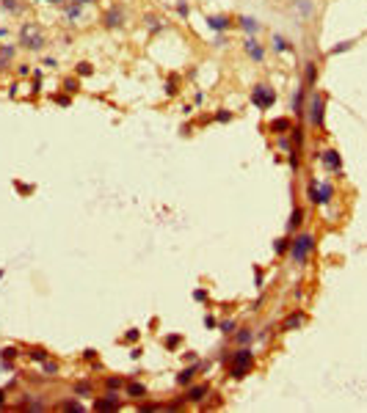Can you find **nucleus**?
<instances>
[{"label": "nucleus", "instance_id": "nucleus-23", "mask_svg": "<svg viewBox=\"0 0 367 413\" xmlns=\"http://www.w3.org/2000/svg\"><path fill=\"white\" fill-rule=\"evenodd\" d=\"M72 391H75V396H91V391H94V388H91V383H88V380H77Z\"/></svg>", "mask_w": 367, "mask_h": 413}, {"label": "nucleus", "instance_id": "nucleus-36", "mask_svg": "<svg viewBox=\"0 0 367 413\" xmlns=\"http://www.w3.org/2000/svg\"><path fill=\"white\" fill-rule=\"evenodd\" d=\"M287 248H290V240H287V237H279V240H273V251H276V253H284Z\"/></svg>", "mask_w": 367, "mask_h": 413}, {"label": "nucleus", "instance_id": "nucleus-7", "mask_svg": "<svg viewBox=\"0 0 367 413\" xmlns=\"http://www.w3.org/2000/svg\"><path fill=\"white\" fill-rule=\"evenodd\" d=\"M207 28L215 31V33H224V31L232 28V19L227 17V14H210V17H207Z\"/></svg>", "mask_w": 367, "mask_h": 413}, {"label": "nucleus", "instance_id": "nucleus-25", "mask_svg": "<svg viewBox=\"0 0 367 413\" xmlns=\"http://www.w3.org/2000/svg\"><path fill=\"white\" fill-rule=\"evenodd\" d=\"M304 80H307V85H315V80H317V66L315 64H307V66H304Z\"/></svg>", "mask_w": 367, "mask_h": 413}, {"label": "nucleus", "instance_id": "nucleus-51", "mask_svg": "<svg viewBox=\"0 0 367 413\" xmlns=\"http://www.w3.org/2000/svg\"><path fill=\"white\" fill-rule=\"evenodd\" d=\"M182 361L193 363V361H196V353H191V350H188V353H182Z\"/></svg>", "mask_w": 367, "mask_h": 413}, {"label": "nucleus", "instance_id": "nucleus-42", "mask_svg": "<svg viewBox=\"0 0 367 413\" xmlns=\"http://www.w3.org/2000/svg\"><path fill=\"white\" fill-rule=\"evenodd\" d=\"M83 358L88 363H100V355H97V350H83Z\"/></svg>", "mask_w": 367, "mask_h": 413}, {"label": "nucleus", "instance_id": "nucleus-13", "mask_svg": "<svg viewBox=\"0 0 367 413\" xmlns=\"http://www.w3.org/2000/svg\"><path fill=\"white\" fill-rule=\"evenodd\" d=\"M14 52H17V47H14V44H3V47H0V72H6V69H11V61H14Z\"/></svg>", "mask_w": 367, "mask_h": 413}, {"label": "nucleus", "instance_id": "nucleus-24", "mask_svg": "<svg viewBox=\"0 0 367 413\" xmlns=\"http://www.w3.org/2000/svg\"><path fill=\"white\" fill-rule=\"evenodd\" d=\"M58 361H52V358H47V361H42V372L44 375H47V378H55V375H58Z\"/></svg>", "mask_w": 367, "mask_h": 413}, {"label": "nucleus", "instance_id": "nucleus-53", "mask_svg": "<svg viewBox=\"0 0 367 413\" xmlns=\"http://www.w3.org/2000/svg\"><path fill=\"white\" fill-rule=\"evenodd\" d=\"M44 66H47V69H55V66H58V61H55V58H44Z\"/></svg>", "mask_w": 367, "mask_h": 413}, {"label": "nucleus", "instance_id": "nucleus-32", "mask_svg": "<svg viewBox=\"0 0 367 413\" xmlns=\"http://www.w3.org/2000/svg\"><path fill=\"white\" fill-rule=\"evenodd\" d=\"M64 91L67 94H77V88H80V83H77V77H67V80H64Z\"/></svg>", "mask_w": 367, "mask_h": 413}, {"label": "nucleus", "instance_id": "nucleus-48", "mask_svg": "<svg viewBox=\"0 0 367 413\" xmlns=\"http://www.w3.org/2000/svg\"><path fill=\"white\" fill-rule=\"evenodd\" d=\"M193 300L205 303V300H207V289H196V292H193Z\"/></svg>", "mask_w": 367, "mask_h": 413}, {"label": "nucleus", "instance_id": "nucleus-33", "mask_svg": "<svg viewBox=\"0 0 367 413\" xmlns=\"http://www.w3.org/2000/svg\"><path fill=\"white\" fill-rule=\"evenodd\" d=\"M218 328H221V333H227V336H232V333L238 330V325H235V320H224V322H218Z\"/></svg>", "mask_w": 367, "mask_h": 413}, {"label": "nucleus", "instance_id": "nucleus-4", "mask_svg": "<svg viewBox=\"0 0 367 413\" xmlns=\"http://www.w3.org/2000/svg\"><path fill=\"white\" fill-rule=\"evenodd\" d=\"M273 102H276V91H273L271 85L260 83V85L251 88V105H254V108L268 110V108H273Z\"/></svg>", "mask_w": 367, "mask_h": 413}, {"label": "nucleus", "instance_id": "nucleus-15", "mask_svg": "<svg viewBox=\"0 0 367 413\" xmlns=\"http://www.w3.org/2000/svg\"><path fill=\"white\" fill-rule=\"evenodd\" d=\"M268 130L273 135H287V132H293V121L290 118H273L271 124H268Z\"/></svg>", "mask_w": 367, "mask_h": 413}, {"label": "nucleus", "instance_id": "nucleus-5", "mask_svg": "<svg viewBox=\"0 0 367 413\" xmlns=\"http://www.w3.org/2000/svg\"><path fill=\"white\" fill-rule=\"evenodd\" d=\"M309 113V124L312 127H323V113H326V97L323 94H312L309 105L304 108Z\"/></svg>", "mask_w": 367, "mask_h": 413}, {"label": "nucleus", "instance_id": "nucleus-50", "mask_svg": "<svg viewBox=\"0 0 367 413\" xmlns=\"http://www.w3.org/2000/svg\"><path fill=\"white\" fill-rule=\"evenodd\" d=\"M160 408H163V405H149V402H146V405H138V411H160Z\"/></svg>", "mask_w": 367, "mask_h": 413}, {"label": "nucleus", "instance_id": "nucleus-41", "mask_svg": "<svg viewBox=\"0 0 367 413\" xmlns=\"http://www.w3.org/2000/svg\"><path fill=\"white\" fill-rule=\"evenodd\" d=\"M14 187H17L22 196H31V193H34V185H25V182H14Z\"/></svg>", "mask_w": 367, "mask_h": 413}, {"label": "nucleus", "instance_id": "nucleus-47", "mask_svg": "<svg viewBox=\"0 0 367 413\" xmlns=\"http://www.w3.org/2000/svg\"><path fill=\"white\" fill-rule=\"evenodd\" d=\"M6 402H9V388H0V411L6 408Z\"/></svg>", "mask_w": 367, "mask_h": 413}, {"label": "nucleus", "instance_id": "nucleus-43", "mask_svg": "<svg viewBox=\"0 0 367 413\" xmlns=\"http://www.w3.org/2000/svg\"><path fill=\"white\" fill-rule=\"evenodd\" d=\"M177 91H179V88H177V80H174V77H169V83H166V94H169V97H174Z\"/></svg>", "mask_w": 367, "mask_h": 413}, {"label": "nucleus", "instance_id": "nucleus-37", "mask_svg": "<svg viewBox=\"0 0 367 413\" xmlns=\"http://www.w3.org/2000/svg\"><path fill=\"white\" fill-rule=\"evenodd\" d=\"M52 102H55V105H61V108H69V105H72L69 94H52Z\"/></svg>", "mask_w": 367, "mask_h": 413}, {"label": "nucleus", "instance_id": "nucleus-35", "mask_svg": "<svg viewBox=\"0 0 367 413\" xmlns=\"http://www.w3.org/2000/svg\"><path fill=\"white\" fill-rule=\"evenodd\" d=\"M273 50H276V52H287V50H290V44H287L282 36L276 33V36H273Z\"/></svg>", "mask_w": 367, "mask_h": 413}, {"label": "nucleus", "instance_id": "nucleus-57", "mask_svg": "<svg viewBox=\"0 0 367 413\" xmlns=\"http://www.w3.org/2000/svg\"><path fill=\"white\" fill-rule=\"evenodd\" d=\"M42 3H64V0H42Z\"/></svg>", "mask_w": 367, "mask_h": 413}, {"label": "nucleus", "instance_id": "nucleus-14", "mask_svg": "<svg viewBox=\"0 0 367 413\" xmlns=\"http://www.w3.org/2000/svg\"><path fill=\"white\" fill-rule=\"evenodd\" d=\"M243 50H246L248 55H251V58L257 61V64H260V61L265 58V50H262V44L257 42L254 36H251V39H246V44H243Z\"/></svg>", "mask_w": 367, "mask_h": 413}, {"label": "nucleus", "instance_id": "nucleus-54", "mask_svg": "<svg viewBox=\"0 0 367 413\" xmlns=\"http://www.w3.org/2000/svg\"><path fill=\"white\" fill-rule=\"evenodd\" d=\"M141 353H144L141 347H133V350H130V358H141Z\"/></svg>", "mask_w": 367, "mask_h": 413}, {"label": "nucleus", "instance_id": "nucleus-38", "mask_svg": "<svg viewBox=\"0 0 367 413\" xmlns=\"http://www.w3.org/2000/svg\"><path fill=\"white\" fill-rule=\"evenodd\" d=\"M213 118L218 121V124H227V121H232V113H229L227 108H221V110H218V113H215Z\"/></svg>", "mask_w": 367, "mask_h": 413}, {"label": "nucleus", "instance_id": "nucleus-18", "mask_svg": "<svg viewBox=\"0 0 367 413\" xmlns=\"http://www.w3.org/2000/svg\"><path fill=\"white\" fill-rule=\"evenodd\" d=\"M238 25H240V31H246V33H251V36L260 31V22H257L254 17H238Z\"/></svg>", "mask_w": 367, "mask_h": 413}, {"label": "nucleus", "instance_id": "nucleus-39", "mask_svg": "<svg viewBox=\"0 0 367 413\" xmlns=\"http://www.w3.org/2000/svg\"><path fill=\"white\" fill-rule=\"evenodd\" d=\"M138 339H141V330H138V328H130L127 333L122 336V342H130V345H133V342H138Z\"/></svg>", "mask_w": 367, "mask_h": 413}, {"label": "nucleus", "instance_id": "nucleus-28", "mask_svg": "<svg viewBox=\"0 0 367 413\" xmlns=\"http://www.w3.org/2000/svg\"><path fill=\"white\" fill-rule=\"evenodd\" d=\"M0 9L9 11V14H19V11H22V6H19L17 0H0Z\"/></svg>", "mask_w": 367, "mask_h": 413}, {"label": "nucleus", "instance_id": "nucleus-26", "mask_svg": "<svg viewBox=\"0 0 367 413\" xmlns=\"http://www.w3.org/2000/svg\"><path fill=\"white\" fill-rule=\"evenodd\" d=\"M75 72H77V77H91L94 75V66H91L88 61H80V64L75 66Z\"/></svg>", "mask_w": 367, "mask_h": 413}, {"label": "nucleus", "instance_id": "nucleus-10", "mask_svg": "<svg viewBox=\"0 0 367 413\" xmlns=\"http://www.w3.org/2000/svg\"><path fill=\"white\" fill-rule=\"evenodd\" d=\"M22 355H25V358H31V361H36V363H42V361H47V358H50V350H47V347H42V345H31V347H25V350H22Z\"/></svg>", "mask_w": 367, "mask_h": 413}, {"label": "nucleus", "instance_id": "nucleus-55", "mask_svg": "<svg viewBox=\"0 0 367 413\" xmlns=\"http://www.w3.org/2000/svg\"><path fill=\"white\" fill-rule=\"evenodd\" d=\"M290 165H293V168H298V152L290 154Z\"/></svg>", "mask_w": 367, "mask_h": 413}, {"label": "nucleus", "instance_id": "nucleus-56", "mask_svg": "<svg viewBox=\"0 0 367 413\" xmlns=\"http://www.w3.org/2000/svg\"><path fill=\"white\" fill-rule=\"evenodd\" d=\"M75 3H80V6H86V3H94V0H75Z\"/></svg>", "mask_w": 367, "mask_h": 413}, {"label": "nucleus", "instance_id": "nucleus-27", "mask_svg": "<svg viewBox=\"0 0 367 413\" xmlns=\"http://www.w3.org/2000/svg\"><path fill=\"white\" fill-rule=\"evenodd\" d=\"M293 110H296V116H301V113H304V88H298V91H296V97H293Z\"/></svg>", "mask_w": 367, "mask_h": 413}, {"label": "nucleus", "instance_id": "nucleus-11", "mask_svg": "<svg viewBox=\"0 0 367 413\" xmlns=\"http://www.w3.org/2000/svg\"><path fill=\"white\" fill-rule=\"evenodd\" d=\"M64 17H67L69 25H75L77 19L83 17V6H80V3H75V0H69L67 6H64Z\"/></svg>", "mask_w": 367, "mask_h": 413}, {"label": "nucleus", "instance_id": "nucleus-12", "mask_svg": "<svg viewBox=\"0 0 367 413\" xmlns=\"http://www.w3.org/2000/svg\"><path fill=\"white\" fill-rule=\"evenodd\" d=\"M320 160H323V165H326L329 171H340V168H342L340 152H334V149H326V152L320 154Z\"/></svg>", "mask_w": 367, "mask_h": 413}, {"label": "nucleus", "instance_id": "nucleus-52", "mask_svg": "<svg viewBox=\"0 0 367 413\" xmlns=\"http://www.w3.org/2000/svg\"><path fill=\"white\" fill-rule=\"evenodd\" d=\"M348 47H350V42H342V44H337V47H334L332 52H345V50H348Z\"/></svg>", "mask_w": 367, "mask_h": 413}, {"label": "nucleus", "instance_id": "nucleus-40", "mask_svg": "<svg viewBox=\"0 0 367 413\" xmlns=\"http://www.w3.org/2000/svg\"><path fill=\"white\" fill-rule=\"evenodd\" d=\"M17 75H19V77L34 75V69H31V64H17Z\"/></svg>", "mask_w": 367, "mask_h": 413}, {"label": "nucleus", "instance_id": "nucleus-46", "mask_svg": "<svg viewBox=\"0 0 367 413\" xmlns=\"http://www.w3.org/2000/svg\"><path fill=\"white\" fill-rule=\"evenodd\" d=\"M146 22H149V31H160V19H157V17H146Z\"/></svg>", "mask_w": 367, "mask_h": 413}, {"label": "nucleus", "instance_id": "nucleus-8", "mask_svg": "<svg viewBox=\"0 0 367 413\" xmlns=\"http://www.w3.org/2000/svg\"><path fill=\"white\" fill-rule=\"evenodd\" d=\"M103 22H105V28H122L124 25V11H122L119 6H113V9L105 11Z\"/></svg>", "mask_w": 367, "mask_h": 413}, {"label": "nucleus", "instance_id": "nucleus-2", "mask_svg": "<svg viewBox=\"0 0 367 413\" xmlns=\"http://www.w3.org/2000/svg\"><path fill=\"white\" fill-rule=\"evenodd\" d=\"M251 366H254V353H251L246 345L229 355V375L235 380H243L248 372H251Z\"/></svg>", "mask_w": 367, "mask_h": 413}, {"label": "nucleus", "instance_id": "nucleus-22", "mask_svg": "<svg viewBox=\"0 0 367 413\" xmlns=\"http://www.w3.org/2000/svg\"><path fill=\"white\" fill-rule=\"evenodd\" d=\"M193 375H196V366H188V369H182L177 375V383L179 386H191V383H193Z\"/></svg>", "mask_w": 367, "mask_h": 413}, {"label": "nucleus", "instance_id": "nucleus-16", "mask_svg": "<svg viewBox=\"0 0 367 413\" xmlns=\"http://www.w3.org/2000/svg\"><path fill=\"white\" fill-rule=\"evenodd\" d=\"M304 320H307V314L304 312H293L290 317H287V320L282 322V328L284 330H293V328H301V325H304Z\"/></svg>", "mask_w": 367, "mask_h": 413}, {"label": "nucleus", "instance_id": "nucleus-21", "mask_svg": "<svg viewBox=\"0 0 367 413\" xmlns=\"http://www.w3.org/2000/svg\"><path fill=\"white\" fill-rule=\"evenodd\" d=\"M17 355H19V347H14V345H6L3 350H0V361H17Z\"/></svg>", "mask_w": 367, "mask_h": 413}, {"label": "nucleus", "instance_id": "nucleus-1", "mask_svg": "<svg viewBox=\"0 0 367 413\" xmlns=\"http://www.w3.org/2000/svg\"><path fill=\"white\" fill-rule=\"evenodd\" d=\"M44 44H47V36L44 31L39 28V22H22L19 25V47L22 50H31V52H42Z\"/></svg>", "mask_w": 367, "mask_h": 413}, {"label": "nucleus", "instance_id": "nucleus-17", "mask_svg": "<svg viewBox=\"0 0 367 413\" xmlns=\"http://www.w3.org/2000/svg\"><path fill=\"white\" fill-rule=\"evenodd\" d=\"M124 388H127V396H133V399H144L146 396V386L144 383H138V380H130Z\"/></svg>", "mask_w": 367, "mask_h": 413}, {"label": "nucleus", "instance_id": "nucleus-9", "mask_svg": "<svg viewBox=\"0 0 367 413\" xmlns=\"http://www.w3.org/2000/svg\"><path fill=\"white\" fill-rule=\"evenodd\" d=\"M207 396H210V386H207V383H202V386H193V388H188V394H185V402H193V405H199V402H205Z\"/></svg>", "mask_w": 367, "mask_h": 413}, {"label": "nucleus", "instance_id": "nucleus-29", "mask_svg": "<svg viewBox=\"0 0 367 413\" xmlns=\"http://www.w3.org/2000/svg\"><path fill=\"white\" fill-rule=\"evenodd\" d=\"M232 336L238 339V345H248V342L254 339V333H251V330H248V328H240L238 333H232Z\"/></svg>", "mask_w": 367, "mask_h": 413}, {"label": "nucleus", "instance_id": "nucleus-6", "mask_svg": "<svg viewBox=\"0 0 367 413\" xmlns=\"http://www.w3.org/2000/svg\"><path fill=\"white\" fill-rule=\"evenodd\" d=\"M94 411H122V399L116 391H108L103 399H94Z\"/></svg>", "mask_w": 367, "mask_h": 413}, {"label": "nucleus", "instance_id": "nucleus-3", "mask_svg": "<svg viewBox=\"0 0 367 413\" xmlns=\"http://www.w3.org/2000/svg\"><path fill=\"white\" fill-rule=\"evenodd\" d=\"M312 251H315V237H312V234H298L290 243V256L298 262V264H304Z\"/></svg>", "mask_w": 367, "mask_h": 413}, {"label": "nucleus", "instance_id": "nucleus-44", "mask_svg": "<svg viewBox=\"0 0 367 413\" xmlns=\"http://www.w3.org/2000/svg\"><path fill=\"white\" fill-rule=\"evenodd\" d=\"M9 39H11V31H9V28H0V47H3V44H9Z\"/></svg>", "mask_w": 367, "mask_h": 413}, {"label": "nucleus", "instance_id": "nucleus-30", "mask_svg": "<svg viewBox=\"0 0 367 413\" xmlns=\"http://www.w3.org/2000/svg\"><path fill=\"white\" fill-rule=\"evenodd\" d=\"M105 386H108V391H116V388H124L127 383H124V378H116V375H111V378L105 380Z\"/></svg>", "mask_w": 367, "mask_h": 413}, {"label": "nucleus", "instance_id": "nucleus-34", "mask_svg": "<svg viewBox=\"0 0 367 413\" xmlns=\"http://www.w3.org/2000/svg\"><path fill=\"white\" fill-rule=\"evenodd\" d=\"M179 342H182V336H179V333H171V336H166V339H163V345L169 347V350H177V347H179Z\"/></svg>", "mask_w": 367, "mask_h": 413}, {"label": "nucleus", "instance_id": "nucleus-49", "mask_svg": "<svg viewBox=\"0 0 367 413\" xmlns=\"http://www.w3.org/2000/svg\"><path fill=\"white\" fill-rule=\"evenodd\" d=\"M215 325H218V320H215L213 314H207V317H205V328H215Z\"/></svg>", "mask_w": 367, "mask_h": 413}, {"label": "nucleus", "instance_id": "nucleus-31", "mask_svg": "<svg viewBox=\"0 0 367 413\" xmlns=\"http://www.w3.org/2000/svg\"><path fill=\"white\" fill-rule=\"evenodd\" d=\"M61 411H67V413H80V411H86V408L77 402V399H69V402L61 405Z\"/></svg>", "mask_w": 367, "mask_h": 413}, {"label": "nucleus", "instance_id": "nucleus-20", "mask_svg": "<svg viewBox=\"0 0 367 413\" xmlns=\"http://www.w3.org/2000/svg\"><path fill=\"white\" fill-rule=\"evenodd\" d=\"M301 223H304V210H301V207H296V210L290 212V220H287V231H296Z\"/></svg>", "mask_w": 367, "mask_h": 413}, {"label": "nucleus", "instance_id": "nucleus-19", "mask_svg": "<svg viewBox=\"0 0 367 413\" xmlns=\"http://www.w3.org/2000/svg\"><path fill=\"white\" fill-rule=\"evenodd\" d=\"M334 196V187L329 182H320L317 185V204H329V198Z\"/></svg>", "mask_w": 367, "mask_h": 413}, {"label": "nucleus", "instance_id": "nucleus-45", "mask_svg": "<svg viewBox=\"0 0 367 413\" xmlns=\"http://www.w3.org/2000/svg\"><path fill=\"white\" fill-rule=\"evenodd\" d=\"M177 14H179V17H188V14H191L188 3H182V0H179V3H177Z\"/></svg>", "mask_w": 367, "mask_h": 413}]
</instances>
